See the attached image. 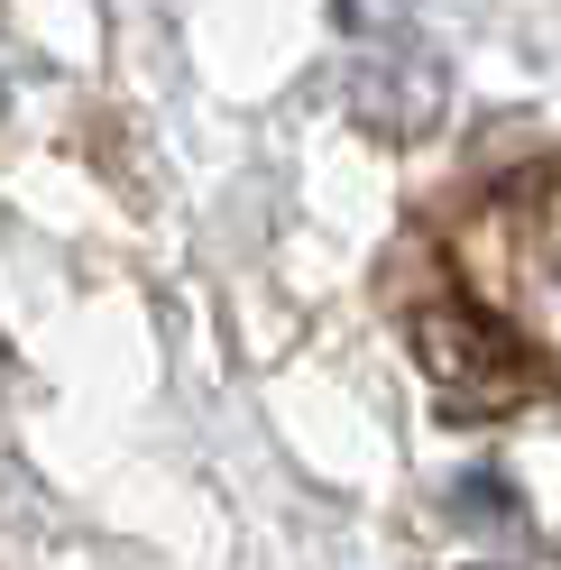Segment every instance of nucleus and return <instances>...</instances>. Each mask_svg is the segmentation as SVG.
Segmentation results:
<instances>
[{"instance_id":"1","label":"nucleus","mask_w":561,"mask_h":570,"mask_svg":"<svg viewBox=\"0 0 561 570\" xmlns=\"http://www.w3.org/2000/svg\"><path fill=\"white\" fill-rule=\"evenodd\" d=\"M0 101H10V83H0Z\"/></svg>"}]
</instances>
